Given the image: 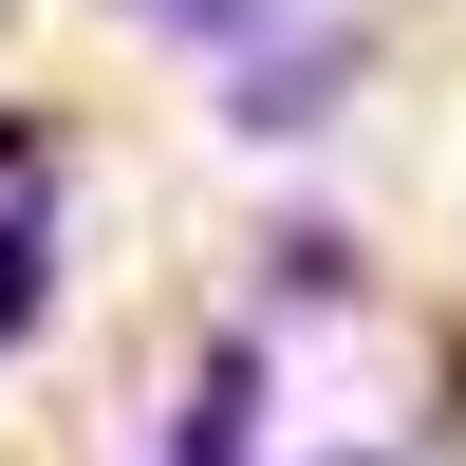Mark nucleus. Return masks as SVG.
I'll return each mask as SVG.
<instances>
[{
  "mask_svg": "<svg viewBox=\"0 0 466 466\" xmlns=\"http://www.w3.org/2000/svg\"><path fill=\"white\" fill-rule=\"evenodd\" d=\"M37 280H56V224H37V206H0V336L37 318Z\"/></svg>",
  "mask_w": 466,
  "mask_h": 466,
  "instance_id": "nucleus-1",
  "label": "nucleus"
},
{
  "mask_svg": "<svg viewBox=\"0 0 466 466\" xmlns=\"http://www.w3.org/2000/svg\"><path fill=\"white\" fill-rule=\"evenodd\" d=\"M131 19H168V37H206V56H243V37H280V0H131Z\"/></svg>",
  "mask_w": 466,
  "mask_h": 466,
  "instance_id": "nucleus-2",
  "label": "nucleus"
},
{
  "mask_svg": "<svg viewBox=\"0 0 466 466\" xmlns=\"http://www.w3.org/2000/svg\"><path fill=\"white\" fill-rule=\"evenodd\" d=\"M187 466H243V355L206 373V410H187Z\"/></svg>",
  "mask_w": 466,
  "mask_h": 466,
  "instance_id": "nucleus-3",
  "label": "nucleus"
}]
</instances>
